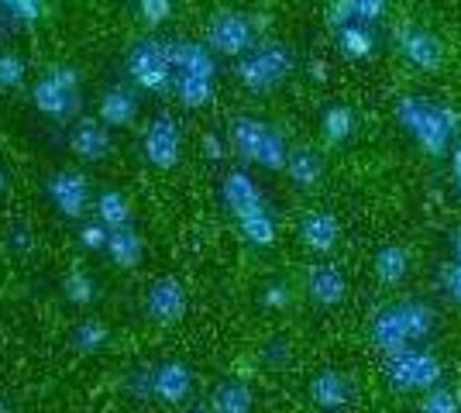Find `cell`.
<instances>
[{"mask_svg":"<svg viewBox=\"0 0 461 413\" xmlns=\"http://www.w3.org/2000/svg\"><path fill=\"white\" fill-rule=\"evenodd\" d=\"M234 145L249 158L269 166V169L286 166V148H283V141L272 135L266 124H258V121H249V118L234 121Z\"/></svg>","mask_w":461,"mask_h":413,"instance_id":"cell-1","label":"cell"},{"mask_svg":"<svg viewBox=\"0 0 461 413\" xmlns=\"http://www.w3.org/2000/svg\"><path fill=\"white\" fill-rule=\"evenodd\" d=\"M7 11H14V14H21V18H39L41 11V0H0Z\"/></svg>","mask_w":461,"mask_h":413,"instance_id":"cell-30","label":"cell"},{"mask_svg":"<svg viewBox=\"0 0 461 413\" xmlns=\"http://www.w3.org/2000/svg\"><path fill=\"white\" fill-rule=\"evenodd\" d=\"M141 4V18L158 24V21L169 18V11H173V0H138Z\"/></svg>","mask_w":461,"mask_h":413,"instance_id":"cell-28","label":"cell"},{"mask_svg":"<svg viewBox=\"0 0 461 413\" xmlns=\"http://www.w3.org/2000/svg\"><path fill=\"white\" fill-rule=\"evenodd\" d=\"M107 256L114 258L117 265H138V258H141V238L131 231V228H121V231H111V241H107V248H104Z\"/></svg>","mask_w":461,"mask_h":413,"instance_id":"cell-16","label":"cell"},{"mask_svg":"<svg viewBox=\"0 0 461 413\" xmlns=\"http://www.w3.org/2000/svg\"><path fill=\"white\" fill-rule=\"evenodd\" d=\"M307 290L317 303L334 307V303L345 296V279H341V273H338L334 265H313L307 275Z\"/></svg>","mask_w":461,"mask_h":413,"instance_id":"cell-13","label":"cell"},{"mask_svg":"<svg viewBox=\"0 0 461 413\" xmlns=\"http://www.w3.org/2000/svg\"><path fill=\"white\" fill-rule=\"evenodd\" d=\"M62 293H66V300H73V303H90L96 296V290H94V279L86 273H79V269H73V273L62 279Z\"/></svg>","mask_w":461,"mask_h":413,"instance_id":"cell-24","label":"cell"},{"mask_svg":"<svg viewBox=\"0 0 461 413\" xmlns=\"http://www.w3.org/2000/svg\"><path fill=\"white\" fill-rule=\"evenodd\" d=\"M289 59L279 52V49H262V52H255L251 59L241 62V79L249 83L251 90H266V86H272V83H279L283 79V73H286Z\"/></svg>","mask_w":461,"mask_h":413,"instance_id":"cell-6","label":"cell"},{"mask_svg":"<svg viewBox=\"0 0 461 413\" xmlns=\"http://www.w3.org/2000/svg\"><path fill=\"white\" fill-rule=\"evenodd\" d=\"M176 90L186 107H196V103H207L211 97V83L207 76H190V73H176Z\"/></svg>","mask_w":461,"mask_h":413,"instance_id":"cell-22","label":"cell"},{"mask_svg":"<svg viewBox=\"0 0 461 413\" xmlns=\"http://www.w3.org/2000/svg\"><path fill=\"white\" fill-rule=\"evenodd\" d=\"M400 49H403V56L410 62H417L420 69H438L444 62V49L441 41L434 39V35H427L420 28H410L400 35Z\"/></svg>","mask_w":461,"mask_h":413,"instance_id":"cell-9","label":"cell"},{"mask_svg":"<svg viewBox=\"0 0 461 413\" xmlns=\"http://www.w3.org/2000/svg\"><path fill=\"white\" fill-rule=\"evenodd\" d=\"M35 107H39L41 114H49V118L66 114V111L73 107V86H66L62 79H56L49 73V76L35 86Z\"/></svg>","mask_w":461,"mask_h":413,"instance_id":"cell-11","label":"cell"},{"mask_svg":"<svg viewBox=\"0 0 461 413\" xmlns=\"http://www.w3.org/2000/svg\"><path fill=\"white\" fill-rule=\"evenodd\" d=\"M100 118L107 124H128L135 118V97L128 90H107V97L100 100Z\"/></svg>","mask_w":461,"mask_h":413,"instance_id":"cell-18","label":"cell"},{"mask_svg":"<svg viewBox=\"0 0 461 413\" xmlns=\"http://www.w3.org/2000/svg\"><path fill=\"white\" fill-rule=\"evenodd\" d=\"M213 410L217 413H249L251 410V393L241 382H221L213 393Z\"/></svg>","mask_w":461,"mask_h":413,"instance_id":"cell-19","label":"cell"},{"mask_svg":"<svg viewBox=\"0 0 461 413\" xmlns=\"http://www.w3.org/2000/svg\"><path fill=\"white\" fill-rule=\"evenodd\" d=\"M286 169L296 186H313L321 179V158L313 156L310 148H293L286 156Z\"/></svg>","mask_w":461,"mask_h":413,"instance_id":"cell-17","label":"cell"},{"mask_svg":"<svg viewBox=\"0 0 461 413\" xmlns=\"http://www.w3.org/2000/svg\"><path fill=\"white\" fill-rule=\"evenodd\" d=\"M24 76V66L18 56H0V86H14Z\"/></svg>","mask_w":461,"mask_h":413,"instance_id":"cell-27","label":"cell"},{"mask_svg":"<svg viewBox=\"0 0 461 413\" xmlns=\"http://www.w3.org/2000/svg\"><path fill=\"white\" fill-rule=\"evenodd\" d=\"M351 111L348 107H330L324 114V135L330 138V141H341V138L351 135Z\"/></svg>","mask_w":461,"mask_h":413,"instance_id":"cell-25","label":"cell"},{"mask_svg":"<svg viewBox=\"0 0 461 413\" xmlns=\"http://www.w3.org/2000/svg\"><path fill=\"white\" fill-rule=\"evenodd\" d=\"M0 413H11V410H7V403H4V400H0Z\"/></svg>","mask_w":461,"mask_h":413,"instance_id":"cell-34","label":"cell"},{"mask_svg":"<svg viewBox=\"0 0 461 413\" xmlns=\"http://www.w3.org/2000/svg\"><path fill=\"white\" fill-rule=\"evenodd\" d=\"M300 238H303V245H310L313 252H327V248H334V241H338V220L324 211H313L300 220Z\"/></svg>","mask_w":461,"mask_h":413,"instance_id":"cell-12","label":"cell"},{"mask_svg":"<svg viewBox=\"0 0 461 413\" xmlns=\"http://www.w3.org/2000/svg\"><path fill=\"white\" fill-rule=\"evenodd\" d=\"M224 193H228L230 207L238 211V214H249L258 207V197H255V186L249 183L245 173H230L228 183H224Z\"/></svg>","mask_w":461,"mask_h":413,"instance_id":"cell-20","label":"cell"},{"mask_svg":"<svg viewBox=\"0 0 461 413\" xmlns=\"http://www.w3.org/2000/svg\"><path fill=\"white\" fill-rule=\"evenodd\" d=\"M145 310L152 320L158 324H176L179 317L186 314V293H183V286L176 283V279H155L149 296H145Z\"/></svg>","mask_w":461,"mask_h":413,"instance_id":"cell-4","label":"cell"},{"mask_svg":"<svg viewBox=\"0 0 461 413\" xmlns=\"http://www.w3.org/2000/svg\"><path fill=\"white\" fill-rule=\"evenodd\" d=\"M145 158L158 166V169H169L179 158V131L169 118H155L149 124V135H145Z\"/></svg>","mask_w":461,"mask_h":413,"instance_id":"cell-5","label":"cell"},{"mask_svg":"<svg viewBox=\"0 0 461 413\" xmlns=\"http://www.w3.org/2000/svg\"><path fill=\"white\" fill-rule=\"evenodd\" d=\"M79 241L86 245V248H107V241H111V228H104V224H86L83 228V235Z\"/></svg>","mask_w":461,"mask_h":413,"instance_id":"cell-29","label":"cell"},{"mask_svg":"<svg viewBox=\"0 0 461 413\" xmlns=\"http://www.w3.org/2000/svg\"><path fill=\"white\" fill-rule=\"evenodd\" d=\"M73 152L83 158H104V152L111 148V138L104 131V124H94V121H83L73 131Z\"/></svg>","mask_w":461,"mask_h":413,"instance_id":"cell-14","label":"cell"},{"mask_svg":"<svg viewBox=\"0 0 461 413\" xmlns=\"http://www.w3.org/2000/svg\"><path fill=\"white\" fill-rule=\"evenodd\" d=\"M49 197L66 217H79L86 203V179L79 173H56L49 183Z\"/></svg>","mask_w":461,"mask_h":413,"instance_id":"cell-8","label":"cell"},{"mask_svg":"<svg viewBox=\"0 0 461 413\" xmlns=\"http://www.w3.org/2000/svg\"><path fill=\"white\" fill-rule=\"evenodd\" d=\"M104 341H107V328L100 320H94V317L79 320L77 331H73V345H77L79 352H96Z\"/></svg>","mask_w":461,"mask_h":413,"instance_id":"cell-23","label":"cell"},{"mask_svg":"<svg viewBox=\"0 0 461 413\" xmlns=\"http://www.w3.org/2000/svg\"><path fill=\"white\" fill-rule=\"evenodd\" d=\"M207 41L224 56H241L251 45V24L234 11H221L207 28Z\"/></svg>","mask_w":461,"mask_h":413,"instance_id":"cell-3","label":"cell"},{"mask_svg":"<svg viewBox=\"0 0 461 413\" xmlns=\"http://www.w3.org/2000/svg\"><path fill=\"white\" fill-rule=\"evenodd\" d=\"M283 286H269V293H266V303H283V293H279Z\"/></svg>","mask_w":461,"mask_h":413,"instance_id":"cell-32","label":"cell"},{"mask_svg":"<svg viewBox=\"0 0 461 413\" xmlns=\"http://www.w3.org/2000/svg\"><path fill=\"white\" fill-rule=\"evenodd\" d=\"M368 49H372V39L362 28H345L341 31V52L348 59H362V56H368Z\"/></svg>","mask_w":461,"mask_h":413,"instance_id":"cell-26","label":"cell"},{"mask_svg":"<svg viewBox=\"0 0 461 413\" xmlns=\"http://www.w3.org/2000/svg\"><path fill=\"white\" fill-rule=\"evenodd\" d=\"M96 214H100V224H104V228H111V231L128 228V220H131L128 200L121 197V193H114V190H104V193L96 197Z\"/></svg>","mask_w":461,"mask_h":413,"instance_id":"cell-15","label":"cell"},{"mask_svg":"<svg viewBox=\"0 0 461 413\" xmlns=\"http://www.w3.org/2000/svg\"><path fill=\"white\" fill-rule=\"evenodd\" d=\"M375 273H379L383 283H396V279H403L406 275V252L403 248L385 245L383 252L375 256Z\"/></svg>","mask_w":461,"mask_h":413,"instance_id":"cell-21","label":"cell"},{"mask_svg":"<svg viewBox=\"0 0 461 413\" xmlns=\"http://www.w3.org/2000/svg\"><path fill=\"white\" fill-rule=\"evenodd\" d=\"M7 190V176H4V169H0V193Z\"/></svg>","mask_w":461,"mask_h":413,"instance_id":"cell-33","label":"cell"},{"mask_svg":"<svg viewBox=\"0 0 461 413\" xmlns=\"http://www.w3.org/2000/svg\"><path fill=\"white\" fill-rule=\"evenodd\" d=\"M186 413H207V410H200V407H193V410H186Z\"/></svg>","mask_w":461,"mask_h":413,"instance_id":"cell-35","label":"cell"},{"mask_svg":"<svg viewBox=\"0 0 461 413\" xmlns=\"http://www.w3.org/2000/svg\"><path fill=\"white\" fill-rule=\"evenodd\" d=\"M203 148H207V156H211V158H221V141H217L213 135L203 138Z\"/></svg>","mask_w":461,"mask_h":413,"instance_id":"cell-31","label":"cell"},{"mask_svg":"<svg viewBox=\"0 0 461 413\" xmlns=\"http://www.w3.org/2000/svg\"><path fill=\"white\" fill-rule=\"evenodd\" d=\"M190 369L179 365V362H166L149 373V390H152L162 403H183L186 393H190Z\"/></svg>","mask_w":461,"mask_h":413,"instance_id":"cell-7","label":"cell"},{"mask_svg":"<svg viewBox=\"0 0 461 413\" xmlns=\"http://www.w3.org/2000/svg\"><path fill=\"white\" fill-rule=\"evenodd\" d=\"M166 56H169V62L176 66V73H190V76L211 79L213 62L200 45H193V41H176V45H166Z\"/></svg>","mask_w":461,"mask_h":413,"instance_id":"cell-10","label":"cell"},{"mask_svg":"<svg viewBox=\"0 0 461 413\" xmlns=\"http://www.w3.org/2000/svg\"><path fill=\"white\" fill-rule=\"evenodd\" d=\"M128 73L135 83L149 86V90H162L169 76H173V62L166 56V45L158 41H138L128 52Z\"/></svg>","mask_w":461,"mask_h":413,"instance_id":"cell-2","label":"cell"}]
</instances>
